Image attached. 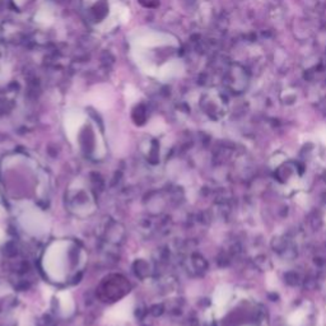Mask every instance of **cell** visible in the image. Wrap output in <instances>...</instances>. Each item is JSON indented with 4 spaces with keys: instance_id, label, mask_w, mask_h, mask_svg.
<instances>
[{
    "instance_id": "obj_1",
    "label": "cell",
    "mask_w": 326,
    "mask_h": 326,
    "mask_svg": "<svg viewBox=\"0 0 326 326\" xmlns=\"http://www.w3.org/2000/svg\"><path fill=\"white\" fill-rule=\"evenodd\" d=\"M131 306H133L131 301L124 300L123 302L116 305L113 310H110L108 317L118 323L124 322V321H125L126 318H129V316L131 315Z\"/></svg>"
},
{
    "instance_id": "obj_2",
    "label": "cell",
    "mask_w": 326,
    "mask_h": 326,
    "mask_svg": "<svg viewBox=\"0 0 326 326\" xmlns=\"http://www.w3.org/2000/svg\"><path fill=\"white\" fill-rule=\"evenodd\" d=\"M284 282H286L287 284H289V286H300V284L302 283V278H301L300 274L296 273V271H287V273L284 274Z\"/></svg>"
},
{
    "instance_id": "obj_3",
    "label": "cell",
    "mask_w": 326,
    "mask_h": 326,
    "mask_svg": "<svg viewBox=\"0 0 326 326\" xmlns=\"http://www.w3.org/2000/svg\"><path fill=\"white\" fill-rule=\"evenodd\" d=\"M288 245H289L288 241L281 237L274 238L273 242H271V247H273V250L274 251L279 252V254H283V251L288 247Z\"/></svg>"
},
{
    "instance_id": "obj_4",
    "label": "cell",
    "mask_w": 326,
    "mask_h": 326,
    "mask_svg": "<svg viewBox=\"0 0 326 326\" xmlns=\"http://www.w3.org/2000/svg\"><path fill=\"white\" fill-rule=\"evenodd\" d=\"M255 264H256V266L261 270H267L271 267L270 260L267 259L266 256H264V255H261V256H257L256 259H255Z\"/></svg>"
},
{
    "instance_id": "obj_5",
    "label": "cell",
    "mask_w": 326,
    "mask_h": 326,
    "mask_svg": "<svg viewBox=\"0 0 326 326\" xmlns=\"http://www.w3.org/2000/svg\"><path fill=\"white\" fill-rule=\"evenodd\" d=\"M311 226H312L313 230H318V228L321 227V225H322V221H321V216L320 214H313L312 216H311Z\"/></svg>"
}]
</instances>
